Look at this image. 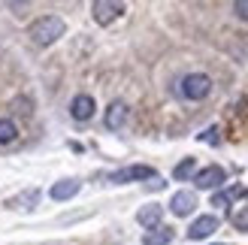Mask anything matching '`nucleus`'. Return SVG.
Wrapping results in <instances>:
<instances>
[{
  "instance_id": "nucleus-1",
  "label": "nucleus",
  "mask_w": 248,
  "mask_h": 245,
  "mask_svg": "<svg viewBox=\"0 0 248 245\" xmlns=\"http://www.w3.org/2000/svg\"><path fill=\"white\" fill-rule=\"evenodd\" d=\"M64 31H67V24H64L61 15H40L28 28L33 46H52V43H58L61 36H64Z\"/></svg>"
},
{
  "instance_id": "nucleus-2",
  "label": "nucleus",
  "mask_w": 248,
  "mask_h": 245,
  "mask_svg": "<svg viewBox=\"0 0 248 245\" xmlns=\"http://www.w3.org/2000/svg\"><path fill=\"white\" fill-rule=\"evenodd\" d=\"M176 94L182 97V100H206L209 94H212V79L206 76V73H188V76H182L176 82Z\"/></svg>"
},
{
  "instance_id": "nucleus-3",
  "label": "nucleus",
  "mask_w": 248,
  "mask_h": 245,
  "mask_svg": "<svg viewBox=\"0 0 248 245\" xmlns=\"http://www.w3.org/2000/svg\"><path fill=\"white\" fill-rule=\"evenodd\" d=\"M152 182L157 179V173L152 167H145V164H133V167H124V169H115V173H109V182L112 185H127V182Z\"/></svg>"
},
{
  "instance_id": "nucleus-4",
  "label": "nucleus",
  "mask_w": 248,
  "mask_h": 245,
  "mask_svg": "<svg viewBox=\"0 0 248 245\" xmlns=\"http://www.w3.org/2000/svg\"><path fill=\"white\" fill-rule=\"evenodd\" d=\"M224 182H227V173L218 164H209L206 169H197V173H194V185L200 191H218Z\"/></svg>"
},
{
  "instance_id": "nucleus-5",
  "label": "nucleus",
  "mask_w": 248,
  "mask_h": 245,
  "mask_svg": "<svg viewBox=\"0 0 248 245\" xmlns=\"http://www.w3.org/2000/svg\"><path fill=\"white\" fill-rule=\"evenodd\" d=\"M121 12H124V3H115V0H97V3L91 6V15L97 24H112L115 18H121Z\"/></svg>"
},
{
  "instance_id": "nucleus-6",
  "label": "nucleus",
  "mask_w": 248,
  "mask_h": 245,
  "mask_svg": "<svg viewBox=\"0 0 248 245\" xmlns=\"http://www.w3.org/2000/svg\"><path fill=\"white\" fill-rule=\"evenodd\" d=\"M218 215H200V218H194V221H191V227H188V239H209V236H212L215 233V230H218Z\"/></svg>"
},
{
  "instance_id": "nucleus-7",
  "label": "nucleus",
  "mask_w": 248,
  "mask_h": 245,
  "mask_svg": "<svg viewBox=\"0 0 248 245\" xmlns=\"http://www.w3.org/2000/svg\"><path fill=\"white\" fill-rule=\"evenodd\" d=\"M197 209V194L194 191H176L170 200V212L176 218H188L191 212Z\"/></svg>"
},
{
  "instance_id": "nucleus-8",
  "label": "nucleus",
  "mask_w": 248,
  "mask_h": 245,
  "mask_svg": "<svg viewBox=\"0 0 248 245\" xmlns=\"http://www.w3.org/2000/svg\"><path fill=\"white\" fill-rule=\"evenodd\" d=\"M94 97L91 94H76L73 97V103H70V115L76 118V121H88V118H94Z\"/></svg>"
},
{
  "instance_id": "nucleus-9",
  "label": "nucleus",
  "mask_w": 248,
  "mask_h": 245,
  "mask_svg": "<svg viewBox=\"0 0 248 245\" xmlns=\"http://www.w3.org/2000/svg\"><path fill=\"white\" fill-rule=\"evenodd\" d=\"M79 188H82V182L79 179H61V182H55L52 185V200H58V203H64V200H73L79 194Z\"/></svg>"
},
{
  "instance_id": "nucleus-10",
  "label": "nucleus",
  "mask_w": 248,
  "mask_h": 245,
  "mask_svg": "<svg viewBox=\"0 0 248 245\" xmlns=\"http://www.w3.org/2000/svg\"><path fill=\"white\" fill-rule=\"evenodd\" d=\"M160 218H164V206L160 203H148V206H142V209L136 212V221H140L145 230L160 227Z\"/></svg>"
},
{
  "instance_id": "nucleus-11",
  "label": "nucleus",
  "mask_w": 248,
  "mask_h": 245,
  "mask_svg": "<svg viewBox=\"0 0 248 245\" xmlns=\"http://www.w3.org/2000/svg\"><path fill=\"white\" fill-rule=\"evenodd\" d=\"M127 103L124 100H115V103H109V109H106V118H103V124L109 127V130H118V127H124V121H127Z\"/></svg>"
},
{
  "instance_id": "nucleus-12",
  "label": "nucleus",
  "mask_w": 248,
  "mask_h": 245,
  "mask_svg": "<svg viewBox=\"0 0 248 245\" xmlns=\"http://www.w3.org/2000/svg\"><path fill=\"white\" fill-rule=\"evenodd\" d=\"M172 239H176L172 227H155V230H148L142 236V245H170Z\"/></svg>"
},
{
  "instance_id": "nucleus-13",
  "label": "nucleus",
  "mask_w": 248,
  "mask_h": 245,
  "mask_svg": "<svg viewBox=\"0 0 248 245\" xmlns=\"http://www.w3.org/2000/svg\"><path fill=\"white\" fill-rule=\"evenodd\" d=\"M36 203H40V191H36V188H31V191H24V194H18V197H12V200H9V206H16V209H24V212H31Z\"/></svg>"
},
{
  "instance_id": "nucleus-14",
  "label": "nucleus",
  "mask_w": 248,
  "mask_h": 245,
  "mask_svg": "<svg viewBox=\"0 0 248 245\" xmlns=\"http://www.w3.org/2000/svg\"><path fill=\"white\" fill-rule=\"evenodd\" d=\"M194 173H197V161H194V157H185V161H179L176 169H172V179H176V182H188Z\"/></svg>"
},
{
  "instance_id": "nucleus-15",
  "label": "nucleus",
  "mask_w": 248,
  "mask_h": 245,
  "mask_svg": "<svg viewBox=\"0 0 248 245\" xmlns=\"http://www.w3.org/2000/svg\"><path fill=\"white\" fill-rule=\"evenodd\" d=\"M18 139V124L12 118H0V145H9Z\"/></svg>"
},
{
  "instance_id": "nucleus-16",
  "label": "nucleus",
  "mask_w": 248,
  "mask_h": 245,
  "mask_svg": "<svg viewBox=\"0 0 248 245\" xmlns=\"http://www.w3.org/2000/svg\"><path fill=\"white\" fill-rule=\"evenodd\" d=\"M233 227L242 230V233H248V206H242V209L233 215Z\"/></svg>"
},
{
  "instance_id": "nucleus-17",
  "label": "nucleus",
  "mask_w": 248,
  "mask_h": 245,
  "mask_svg": "<svg viewBox=\"0 0 248 245\" xmlns=\"http://www.w3.org/2000/svg\"><path fill=\"white\" fill-rule=\"evenodd\" d=\"M230 9H233V15H236L239 21H248V0H236Z\"/></svg>"
},
{
  "instance_id": "nucleus-18",
  "label": "nucleus",
  "mask_w": 248,
  "mask_h": 245,
  "mask_svg": "<svg viewBox=\"0 0 248 245\" xmlns=\"http://www.w3.org/2000/svg\"><path fill=\"white\" fill-rule=\"evenodd\" d=\"M200 142H218V127H209L200 133Z\"/></svg>"
},
{
  "instance_id": "nucleus-19",
  "label": "nucleus",
  "mask_w": 248,
  "mask_h": 245,
  "mask_svg": "<svg viewBox=\"0 0 248 245\" xmlns=\"http://www.w3.org/2000/svg\"><path fill=\"white\" fill-rule=\"evenodd\" d=\"M16 106H18V109H16L18 115H31V109H28L31 103H28V100H16Z\"/></svg>"
},
{
  "instance_id": "nucleus-20",
  "label": "nucleus",
  "mask_w": 248,
  "mask_h": 245,
  "mask_svg": "<svg viewBox=\"0 0 248 245\" xmlns=\"http://www.w3.org/2000/svg\"><path fill=\"white\" fill-rule=\"evenodd\" d=\"M245 194H248V188H245Z\"/></svg>"
}]
</instances>
